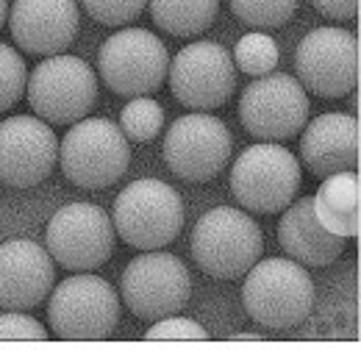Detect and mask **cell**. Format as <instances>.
<instances>
[{
  "instance_id": "26",
  "label": "cell",
  "mask_w": 361,
  "mask_h": 361,
  "mask_svg": "<svg viewBox=\"0 0 361 361\" xmlns=\"http://www.w3.org/2000/svg\"><path fill=\"white\" fill-rule=\"evenodd\" d=\"M81 6L87 8L94 23L117 28L126 23H134L136 17L145 11L147 0H81Z\"/></svg>"
},
{
  "instance_id": "15",
  "label": "cell",
  "mask_w": 361,
  "mask_h": 361,
  "mask_svg": "<svg viewBox=\"0 0 361 361\" xmlns=\"http://www.w3.org/2000/svg\"><path fill=\"white\" fill-rule=\"evenodd\" d=\"M59 139L39 117H8L0 123V183L31 189L53 173Z\"/></svg>"
},
{
  "instance_id": "11",
  "label": "cell",
  "mask_w": 361,
  "mask_h": 361,
  "mask_svg": "<svg viewBox=\"0 0 361 361\" xmlns=\"http://www.w3.org/2000/svg\"><path fill=\"white\" fill-rule=\"evenodd\" d=\"M123 303L139 319H161L178 314L192 295V278L178 256L147 250L123 270Z\"/></svg>"
},
{
  "instance_id": "2",
  "label": "cell",
  "mask_w": 361,
  "mask_h": 361,
  "mask_svg": "<svg viewBox=\"0 0 361 361\" xmlns=\"http://www.w3.org/2000/svg\"><path fill=\"white\" fill-rule=\"evenodd\" d=\"M189 250L206 275L233 281L262 259L264 236L250 214L231 206H217L195 223Z\"/></svg>"
},
{
  "instance_id": "7",
  "label": "cell",
  "mask_w": 361,
  "mask_h": 361,
  "mask_svg": "<svg viewBox=\"0 0 361 361\" xmlns=\"http://www.w3.org/2000/svg\"><path fill=\"white\" fill-rule=\"evenodd\" d=\"M25 94L37 117L47 126H73L97 103V78L84 59L56 53L34 67Z\"/></svg>"
},
{
  "instance_id": "25",
  "label": "cell",
  "mask_w": 361,
  "mask_h": 361,
  "mask_svg": "<svg viewBox=\"0 0 361 361\" xmlns=\"http://www.w3.org/2000/svg\"><path fill=\"white\" fill-rule=\"evenodd\" d=\"M28 87V70L23 56L0 42V111H8Z\"/></svg>"
},
{
  "instance_id": "6",
  "label": "cell",
  "mask_w": 361,
  "mask_h": 361,
  "mask_svg": "<svg viewBox=\"0 0 361 361\" xmlns=\"http://www.w3.org/2000/svg\"><path fill=\"white\" fill-rule=\"evenodd\" d=\"M300 189V161L281 142H259L231 167V192L253 214L283 212Z\"/></svg>"
},
{
  "instance_id": "27",
  "label": "cell",
  "mask_w": 361,
  "mask_h": 361,
  "mask_svg": "<svg viewBox=\"0 0 361 361\" xmlns=\"http://www.w3.org/2000/svg\"><path fill=\"white\" fill-rule=\"evenodd\" d=\"M145 339H195V342H203L209 339L206 328L192 322V319H183V317H161L150 325V331L145 334Z\"/></svg>"
},
{
  "instance_id": "14",
  "label": "cell",
  "mask_w": 361,
  "mask_h": 361,
  "mask_svg": "<svg viewBox=\"0 0 361 361\" xmlns=\"http://www.w3.org/2000/svg\"><path fill=\"white\" fill-rule=\"evenodd\" d=\"M173 97L195 111L220 109L236 90V64L217 42H192L180 47L167 70Z\"/></svg>"
},
{
  "instance_id": "8",
  "label": "cell",
  "mask_w": 361,
  "mask_h": 361,
  "mask_svg": "<svg viewBox=\"0 0 361 361\" xmlns=\"http://www.w3.org/2000/svg\"><path fill=\"white\" fill-rule=\"evenodd\" d=\"M170 70L164 42L145 28H123L111 34L97 53V73L114 94L142 97L161 87Z\"/></svg>"
},
{
  "instance_id": "22",
  "label": "cell",
  "mask_w": 361,
  "mask_h": 361,
  "mask_svg": "<svg viewBox=\"0 0 361 361\" xmlns=\"http://www.w3.org/2000/svg\"><path fill=\"white\" fill-rule=\"evenodd\" d=\"M278 45L272 42L267 34L262 31H250L245 34L236 47H233V64L236 70H242L245 75H253V78H262V75H270L272 70L278 67Z\"/></svg>"
},
{
  "instance_id": "13",
  "label": "cell",
  "mask_w": 361,
  "mask_h": 361,
  "mask_svg": "<svg viewBox=\"0 0 361 361\" xmlns=\"http://www.w3.org/2000/svg\"><path fill=\"white\" fill-rule=\"evenodd\" d=\"M233 139L228 126L214 114H183L164 134V161L170 173L189 183L217 178L231 159Z\"/></svg>"
},
{
  "instance_id": "20",
  "label": "cell",
  "mask_w": 361,
  "mask_h": 361,
  "mask_svg": "<svg viewBox=\"0 0 361 361\" xmlns=\"http://www.w3.org/2000/svg\"><path fill=\"white\" fill-rule=\"evenodd\" d=\"M317 220L331 233L350 239L359 236V173H334L319 183L312 197Z\"/></svg>"
},
{
  "instance_id": "9",
  "label": "cell",
  "mask_w": 361,
  "mask_h": 361,
  "mask_svg": "<svg viewBox=\"0 0 361 361\" xmlns=\"http://www.w3.org/2000/svg\"><path fill=\"white\" fill-rule=\"evenodd\" d=\"M114 223L94 203L61 206L45 231L50 259L70 272H92L103 267L114 253Z\"/></svg>"
},
{
  "instance_id": "21",
  "label": "cell",
  "mask_w": 361,
  "mask_h": 361,
  "mask_svg": "<svg viewBox=\"0 0 361 361\" xmlns=\"http://www.w3.org/2000/svg\"><path fill=\"white\" fill-rule=\"evenodd\" d=\"M153 23L173 37H197L217 20L220 0H147Z\"/></svg>"
},
{
  "instance_id": "18",
  "label": "cell",
  "mask_w": 361,
  "mask_h": 361,
  "mask_svg": "<svg viewBox=\"0 0 361 361\" xmlns=\"http://www.w3.org/2000/svg\"><path fill=\"white\" fill-rule=\"evenodd\" d=\"M300 159L319 178L359 170V120L339 111L314 117L303 126Z\"/></svg>"
},
{
  "instance_id": "24",
  "label": "cell",
  "mask_w": 361,
  "mask_h": 361,
  "mask_svg": "<svg viewBox=\"0 0 361 361\" xmlns=\"http://www.w3.org/2000/svg\"><path fill=\"white\" fill-rule=\"evenodd\" d=\"M231 11L250 28H281L298 11V0H228Z\"/></svg>"
},
{
  "instance_id": "30",
  "label": "cell",
  "mask_w": 361,
  "mask_h": 361,
  "mask_svg": "<svg viewBox=\"0 0 361 361\" xmlns=\"http://www.w3.org/2000/svg\"><path fill=\"white\" fill-rule=\"evenodd\" d=\"M6 17H8V0H0V28L6 25Z\"/></svg>"
},
{
  "instance_id": "19",
  "label": "cell",
  "mask_w": 361,
  "mask_h": 361,
  "mask_svg": "<svg viewBox=\"0 0 361 361\" xmlns=\"http://www.w3.org/2000/svg\"><path fill=\"white\" fill-rule=\"evenodd\" d=\"M278 242L286 256L303 267H328L345 250V239L322 228L317 220L312 197L292 200L283 209V217L278 223Z\"/></svg>"
},
{
  "instance_id": "5",
  "label": "cell",
  "mask_w": 361,
  "mask_h": 361,
  "mask_svg": "<svg viewBox=\"0 0 361 361\" xmlns=\"http://www.w3.org/2000/svg\"><path fill=\"white\" fill-rule=\"evenodd\" d=\"M120 319V298L109 281L92 272L64 278L47 303V322L59 339L94 342L109 339Z\"/></svg>"
},
{
  "instance_id": "3",
  "label": "cell",
  "mask_w": 361,
  "mask_h": 361,
  "mask_svg": "<svg viewBox=\"0 0 361 361\" xmlns=\"http://www.w3.org/2000/svg\"><path fill=\"white\" fill-rule=\"evenodd\" d=\"M64 178L81 189H106L126 176L131 145L123 128L106 117H84L59 145Z\"/></svg>"
},
{
  "instance_id": "28",
  "label": "cell",
  "mask_w": 361,
  "mask_h": 361,
  "mask_svg": "<svg viewBox=\"0 0 361 361\" xmlns=\"http://www.w3.org/2000/svg\"><path fill=\"white\" fill-rule=\"evenodd\" d=\"M0 339H37V342H45L47 334L45 328L28 314H20V312H8V314H0Z\"/></svg>"
},
{
  "instance_id": "12",
  "label": "cell",
  "mask_w": 361,
  "mask_h": 361,
  "mask_svg": "<svg viewBox=\"0 0 361 361\" xmlns=\"http://www.w3.org/2000/svg\"><path fill=\"white\" fill-rule=\"evenodd\" d=\"M295 73L317 97H345L359 90V39L345 28H314L295 53Z\"/></svg>"
},
{
  "instance_id": "29",
  "label": "cell",
  "mask_w": 361,
  "mask_h": 361,
  "mask_svg": "<svg viewBox=\"0 0 361 361\" xmlns=\"http://www.w3.org/2000/svg\"><path fill=\"white\" fill-rule=\"evenodd\" d=\"M319 14L331 20H353L359 17V0H312Z\"/></svg>"
},
{
  "instance_id": "23",
  "label": "cell",
  "mask_w": 361,
  "mask_h": 361,
  "mask_svg": "<svg viewBox=\"0 0 361 361\" xmlns=\"http://www.w3.org/2000/svg\"><path fill=\"white\" fill-rule=\"evenodd\" d=\"M120 128L128 136V142H150L164 128V109L147 94L131 97V103H126L120 114Z\"/></svg>"
},
{
  "instance_id": "16",
  "label": "cell",
  "mask_w": 361,
  "mask_h": 361,
  "mask_svg": "<svg viewBox=\"0 0 361 361\" xmlns=\"http://www.w3.org/2000/svg\"><path fill=\"white\" fill-rule=\"evenodd\" d=\"M56 262L34 239H8L0 245V309L28 312L53 292Z\"/></svg>"
},
{
  "instance_id": "17",
  "label": "cell",
  "mask_w": 361,
  "mask_h": 361,
  "mask_svg": "<svg viewBox=\"0 0 361 361\" xmlns=\"http://www.w3.org/2000/svg\"><path fill=\"white\" fill-rule=\"evenodd\" d=\"M81 14L75 0H14L8 28L28 56H56L78 37Z\"/></svg>"
},
{
  "instance_id": "4",
  "label": "cell",
  "mask_w": 361,
  "mask_h": 361,
  "mask_svg": "<svg viewBox=\"0 0 361 361\" xmlns=\"http://www.w3.org/2000/svg\"><path fill=\"white\" fill-rule=\"evenodd\" d=\"M183 228L180 195L164 180H131L114 200V231L136 250H161Z\"/></svg>"
},
{
  "instance_id": "10",
  "label": "cell",
  "mask_w": 361,
  "mask_h": 361,
  "mask_svg": "<svg viewBox=\"0 0 361 361\" xmlns=\"http://www.w3.org/2000/svg\"><path fill=\"white\" fill-rule=\"evenodd\" d=\"M239 120L247 134L262 142L295 139L309 123V94L295 75H262L242 92Z\"/></svg>"
},
{
  "instance_id": "1",
  "label": "cell",
  "mask_w": 361,
  "mask_h": 361,
  "mask_svg": "<svg viewBox=\"0 0 361 361\" xmlns=\"http://www.w3.org/2000/svg\"><path fill=\"white\" fill-rule=\"evenodd\" d=\"M242 303L253 322L283 331L306 322L314 309V283L303 264L292 259L256 262L242 286Z\"/></svg>"
}]
</instances>
